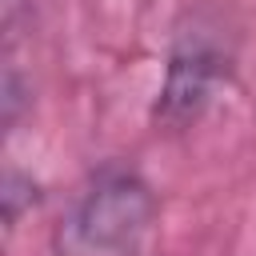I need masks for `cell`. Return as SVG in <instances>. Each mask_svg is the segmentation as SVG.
<instances>
[{
    "mask_svg": "<svg viewBox=\"0 0 256 256\" xmlns=\"http://www.w3.org/2000/svg\"><path fill=\"white\" fill-rule=\"evenodd\" d=\"M156 216L152 188L124 168H104L56 228V256H140Z\"/></svg>",
    "mask_w": 256,
    "mask_h": 256,
    "instance_id": "cell-1",
    "label": "cell"
},
{
    "mask_svg": "<svg viewBox=\"0 0 256 256\" xmlns=\"http://www.w3.org/2000/svg\"><path fill=\"white\" fill-rule=\"evenodd\" d=\"M212 84V60L200 48H188L172 60L168 88H164V116H192Z\"/></svg>",
    "mask_w": 256,
    "mask_h": 256,
    "instance_id": "cell-2",
    "label": "cell"
}]
</instances>
